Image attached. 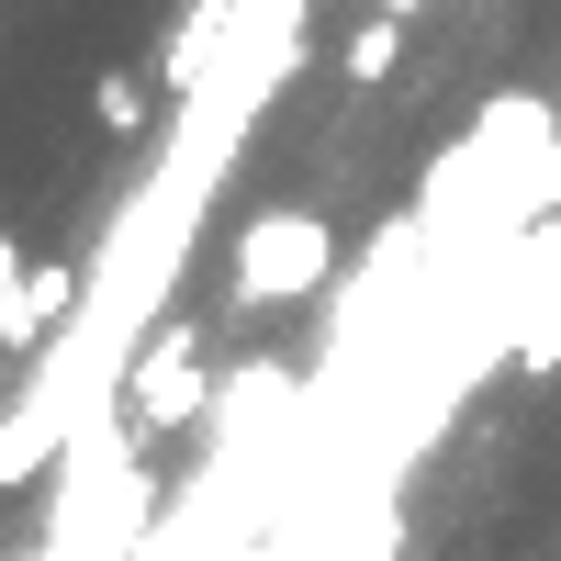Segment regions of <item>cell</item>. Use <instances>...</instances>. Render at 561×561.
Segmentation results:
<instances>
[{"label":"cell","instance_id":"1","mask_svg":"<svg viewBox=\"0 0 561 561\" xmlns=\"http://www.w3.org/2000/svg\"><path fill=\"white\" fill-rule=\"evenodd\" d=\"M225 280H237L248 314L314 304L325 280H337V225H325L314 203H270V214H248V237H237V259H225Z\"/></svg>","mask_w":561,"mask_h":561},{"label":"cell","instance_id":"2","mask_svg":"<svg viewBox=\"0 0 561 561\" xmlns=\"http://www.w3.org/2000/svg\"><path fill=\"white\" fill-rule=\"evenodd\" d=\"M192 415H203V325H158V337L135 348V370H124V427L169 438V427H192Z\"/></svg>","mask_w":561,"mask_h":561},{"label":"cell","instance_id":"3","mask_svg":"<svg viewBox=\"0 0 561 561\" xmlns=\"http://www.w3.org/2000/svg\"><path fill=\"white\" fill-rule=\"evenodd\" d=\"M79 304H90V259H34L23 293L0 304V359H12V370L45 359V348H57V325H68Z\"/></svg>","mask_w":561,"mask_h":561},{"label":"cell","instance_id":"4","mask_svg":"<svg viewBox=\"0 0 561 561\" xmlns=\"http://www.w3.org/2000/svg\"><path fill=\"white\" fill-rule=\"evenodd\" d=\"M517 270H528V304H517V370H561V225H517Z\"/></svg>","mask_w":561,"mask_h":561},{"label":"cell","instance_id":"5","mask_svg":"<svg viewBox=\"0 0 561 561\" xmlns=\"http://www.w3.org/2000/svg\"><path fill=\"white\" fill-rule=\"evenodd\" d=\"M393 68H404V12H370V23L348 34V57H337V79H348V90H382Z\"/></svg>","mask_w":561,"mask_h":561},{"label":"cell","instance_id":"6","mask_svg":"<svg viewBox=\"0 0 561 561\" xmlns=\"http://www.w3.org/2000/svg\"><path fill=\"white\" fill-rule=\"evenodd\" d=\"M102 124L135 135V124H147V90H135V79H102Z\"/></svg>","mask_w":561,"mask_h":561},{"label":"cell","instance_id":"7","mask_svg":"<svg viewBox=\"0 0 561 561\" xmlns=\"http://www.w3.org/2000/svg\"><path fill=\"white\" fill-rule=\"evenodd\" d=\"M23 270H34V259L12 248V225H0V304H12V293H23Z\"/></svg>","mask_w":561,"mask_h":561},{"label":"cell","instance_id":"8","mask_svg":"<svg viewBox=\"0 0 561 561\" xmlns=\"http://www.w3.org/2000/svg\"><path fill=\"white\" fill-rule=\"evenodd\" d=\"M382 12H404V23H415V12H438V0H382Z\"/></svg>","mask_w":561,"mask_h":561}]
</instances>
